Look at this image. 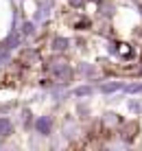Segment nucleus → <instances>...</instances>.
Masks as SVG:
<instances>
[{
  "label": "nucleus",
  "instance_id": "obj_1",
  "mask_svg": "<svg viewBox=\"0 0 142 151\" xmlns=\"http://www.w3.org/2000/svg\"><path fill=\"white\" fill-rule=\"evenodd\" d=\"M9 132V121H0V134Z\"/></svg>",
  "mask_w": 142,
  "mask_h": 151
},
{
  "label": "nucleus",
  "instance_id": "obj_2",
  "mask_svg": "<svg viewBox=\"0 0 142 151\" xmlns=\"http://www.w3.org/2000/svg\"><path fill=\"white\" fill-rule=\"evenodd\" d=\"M39 127H42V129L46 132V129H48V121H42V123H39Z\"/></svg>",
  "mask_w": 142,
  "mask_h": 151
}]
</instances>
